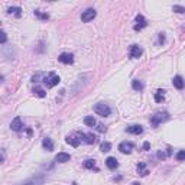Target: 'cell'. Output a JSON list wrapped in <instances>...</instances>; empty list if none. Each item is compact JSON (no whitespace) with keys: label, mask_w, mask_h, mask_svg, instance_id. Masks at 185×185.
Here are the masks:
<instances>
[{"label":"cell","mask_w":185,"mask_h":185,"mask_svg":"<svg viewBox=\"0 0 185 185\" xmlns=\"http://www.w3.org/2000/svg\"><path fill=\"white\" fill-rule=\"evenodd\" d=\"M84 123L88 127H94V126H96V119L92 117V116H87V117L84 119Z\"/></svg>","instance_id":"cell-21"},{"label":"cell","mask_w":185,"mask_h":185,"mask_svg":"<svg viewBox=\"0 0 185 185\" xmlns=\"http://www.w3.org/2000/svg\"><path fill=\"white\" fill-rule=\"evenodd\" d=\"M96 15H97V13H96L94 9H87V10L81 15V20L85 22V23H87V22H91L92 19L96 17Z\"/></svg>","instance_id":"cell-5"},{"label":"cell","mask_w":185,"mask_h":185,"mask_svg":"<svg viewBox=\"0 0 185 185\" xmlns=\"http://www.w3.org/2000/svg\"><path fill=\"white\" fill-rule=\"evenodd\" d=\"M42 146L45 147L48 152L54 151V142H52L49 138H45V139H43V140H42Z\"/></svg>","instance_id":"cell-15"},{"label":"cell","mask_w":185,"mask_h":185,"mask_svg":"<svg viewBox=\"0 0 185 185\" xmlns=\"http://www.w3.org/2000/svg\"><path fill=\"white\" fill-rule=\"evenodd\" d=\"M110 149H111V145H110L109 142H103L100 145V151L101 152H109Z\"/></svg>","instance_id":"cell-26"},{"label":"cell","mask_w":185,"mask_h":185,"mask_svg":"<svg viewBox=\"0 0 185 185\" xmlns=\"http://www.w3.org/2000/svg\"><path fill=\"white\" fill-rule=\"evenodd\" d=\"M7 12L9 13H10V15H12V13H13V15H15V16H16V17H20V15H22V9L20 7H9L7 9Z\"/></svg>","instance_id":"cell-24"},{"label":"cell","mask_w":185,"mask_h":185,"mask_svg":"<svg viewBox=\"0 0 185 185\" xmlns=\"http://www.w3.org/2000/svg\"><path fill=\"white\" fill-rule=\"evenodd\" d=\"M83 166H84L85 169H94V168H96V160H92V159H87V160H84Z\"/></svg>","instance_id":"cell-20"},{"label":"cell","mask_w":185,"mask_h":185,"mask_svg":"<svg viewBox=\"0 0 185 185\" xmlns=\"http://www.w3.org/2000/svg\"><path fill=\"white\" fill-rule=\"evenodd\" d=\"M129 54H130V58H140L143 54V49L140 48L139 45H132L130 46V51H129Z\"/></svg>","instance_id":"cell-7"},{"label":"cell","mask_w":185,"mask_h":185,"mask_svg":"<svg viewBox=\"0 0 185 185\" xmlns=\"http://www.w3.org/2000/svg\"><path fill=\"white\" fill-rule=\"evenodd\" d=\"M0 35H2V36H0V42L4 43V42H6V39H7V36H6V32H2Z\"/></svg>","instance_id":"cell-29"},{"label":"cell","mask_w":185,"mask_h":185,"mask_svg":"<svg viewBox=\"0 0 185 185\" xmlns=\"http://www.w3.org/2000/svg\"><path fill=\"white\" fill-rule=\"evenodd\" d=\"M106 165H107V168L109 169H116L119 166V162L116 158H113V156H110V158H107L106 159Z\"/></svg>","instance_id":"cell-13"},{"label":"cell","mask_w":185,"mask_h":185,"mask_svg":"<svg viewBox=\"0 0 185 185\" xmlns=\"http://www.w3.org/2000/svg\"><path fill=\"white\" fill-rule=\"evenodd\" d=\"M78 138V136H77ZM74 135H68L67 136V143H70L71 146H74V147H77L78 145H80V139H77Z\"/></svg>","instance_id":"cell-16"},{"label":"cell","mask_w":185,"mask_h":185,"mask_svg":"<svg viewBox=\"0 0 185 185\" xmlns=\"http://www.w3.org/2000/svg\"><path fill=\"white\" fill-rule=\"evenodd\" d=\"M172 83H174V87H175V88H178V90H182V88H184V85H185L184 80H182V77H179V75L174 77Z\"/></svg>","instance_id":"cell-14"},{"label":"cell","mask_w":185,"mask_h":185,"mask_svg":"<svg viewBox=\"0 0 185 185\" xmlns=\"http://www.w3.org/2000/svg\"><path fill=\"white\" fill-rule=\"evenodd\" d=\"M138 174L140 175V177H146L147 174V169H146V164L145 162H140V164L138 165Z\"/></svg>","instance_id":"cell-17"},{"label":"cell","mask_w":185,"mask_h":185,"mask_svg":"<svg viewBox=\"0 0 185 185\" xmlns=\"http://www.w3.org/2000/svg\"><path fill=\"white\" fill-rule=\"evenodd\" d=\"M77 136H78V139H80V140H84V142H85V143H88V145H92V143H96V142H97L96 136L92 135V133H88V135H84V133H81V132H78V133H77Z\"/></svg>","instance_id":"cell-4"},{"label":"cell","mask_w":185,"mask_h":185,"mask_svg":"<svg viewBox=\"0 0 185 185\" xmlns=\"http://www.w3.org/2000/svg\"><path fill=\"white\" fill-rule=\"evenodd\" d=\"M133 147H135V145L132 142H122L119 145V151L122 152V153H130L133 151Z\"/></svg>","instance_id":"cell-8"},{"label":"cell","mask_w":185,"mask_h":185,"mask_svg":"<svg viewBox=\"0 0 185 185\" xmlns=\"http://www.w3.org/2000/svg\"><path fill=\"white\" fill-rule=\"evenodd\" d=\"M42 182H43L42 178H34V179L26 181V182H23V184H20V185H42Z\"/></svg>","instance_id":"cell-18"},{"label":"cell","mask_w":185,"mask_h":185,"mask_svg":"<svg viewBox=\"0 0 185 185\" xmlns=\"http://www.w3.org/2000/svg\"><path fill=\"white\" fill-rule=\"evenodd\" d=\"M177 159L178 160H185V151H179L177 153Z\"/></svg>","instance_id":"cell-28"},{"label":"cell","mask_w":185,"mask_h":185,"mask_svg":"<svg viewBox=\"0 0 185 185\" xmlns=\"http://www.w3.org/2000/svg\"><path fill=\"white\" fill-rule=\"evenodd\" d=\"M72 185H77V184H72Z\"/></svg>","instance_id":"cell-34"},{"label":"cell","mask_w":185,"mask_h":185,"mask_svg":"<svg viewBox=\"0 0 185 185\" xmlns=\"http://www.w3.org/2000/svg\"><path fill=\"white\" fill-rule=\"evenodd\" d=\"M165 41V36H164V34H159V42L162 43Z\"/></svg>","instance_id":"cell-31"},{"label":"cell","mask_w":185,"mask_h":185,"mask_svg":"<svg viewBox=\"0 0 185 185\" xmlns=\"http://www.w3.org/2000/svg\"><path fill=\"white\" fill-rule=\"evenodd\" d=\"M164 90H158V91L155 92V101L156 103H162L165 98V94H164Z\"/></svg>","instance_id":"cell-19"},{"label":"cell","mask_w":185,"mask_h":185,"mask_svg":"<svg viewBox=\"0 0 185 185\" xmlns=\"http://www.w3.org/2000/svg\"><path fill=\"white\" fill-rule=\"evenodd\" d=\"M132 87H133V90H136V91H142V90H143V84L139 80H133V81H132Z\"/></svg>","instance_id":"cell-22"},{"label":"cell","mask_w":185,"mask_h":185,"mask_svg":"<svg viewBox=\"0 0 185 185\" xmlns=\"http://www.w3.org/2000/svg\"><path fill=\"white\" fill-rule=\"evenodd\" d=\"M147 26V22L145 20V17L142 15H138L136 16V25H135V30H140L143 28H146Z\"/></svg>","instance_id":"cell-9"},{"label":"cell","mask_w":185,"mask_h":185,"mask_svg":"<svg viewBox=\"0 0 185 185\" xmlns=\"http://www.w3.org/2000/svg\"><path fill=\"white\" fill-rule=\"evenodd\" d=\"M126 130L132 135H140V133H143V127L140 124H132V126H127Z\"/></svg>","instance_id":"cell-12"},{"label":"cell","mask_w":185,"mask_h":185,"mask_svg":"<svg viewBox=\"0 0 185 185\" xmlns=\"http://www.w3.org/2000/svg\"><path fill=\"white\" fill-rule=\"evenodd\" d=\"M143 149H145V151H149V149H151V143L145 142V143H143Z\"/></svg>","instance_id":"cell-30"},{"label":"cell","mask_w":185,"mask_h":185,"mask_svg":"<svg viewBox=\"0 0 185 185\" xmlns=\"http://www.w3.org/2000/svg\"><path fill=\"white\" fill-rule=\"evenodd\" d=\"M59 77L55 74V72H49L48 75L43 77V83H45V85L48 87V88H52V87H55L56 84H59Z\"/></svg>","instance_id":"cell-2"},{"label":"cell","mask_w":185,"mask_h":185,"mask_svg":"<svg viewBox=\"0 0 185 185\" xmlns=\"http://www.w3.org/2000/svg\"><path fill=\"white\" fill-rule=\"evenodd\" d=\"M58 61L59 62H62V64H72L74 62V55L70 54V52H64V54H61L58 56Z\"/></svg>","instance_id":"cell-6"},{"label":"cell","mask_w":185,"mask_h":185,"mask_svg":"<svg viewBox=\"0 0 185 185\" xmlns=\"http://www.w3.org/2000/svg\"><path fill=\"white\" fill-rule=\"evenodd\" d=\"M132 185H140V184H139V182H133V184H132Z\"/></svg>","instance_id":"cell-33"},{"label":"cell","mask_w":185,"mask_h":185,"mask_svg":"<svg viewBox=\"0 0 185 185\" xmlns=\"http://www.w3.org/2000/svg\"><path fill=\"white\" fill-rule=\"evenodd\" d=\"M34 92L36 94L38 97H45L46 96V91L43 88H41V87H35L34 88Z\"/></svg>","instance_id":"cell-25"},{"label":"cell","mask_w":185,"mask_h":185,"mask_svg":"<svg viewBox=\"0 0 185 185\" xmlns=\"http://www.w3.org/2000/svg\"><path fill=\"white\" fill-rule=\"evenodd\" d=\"M34 13H35V16L39 17V19H42V20H48V19H49V15H48V13L41 12V10H35Z\"/></svg>","instance_id":"cell-23"},{"label":"cell","mask_w":185,"mask_h":185,"mask_svg":"<svg viewBox=\"0 0 185 185\" xmlns=\"http://www.w3.org/2000/svg\"><path fill=\"white\" fill-rule=\"evenodd\" d=\"M94 111H96L98 116H101V117H107V116L111 113L110 107L107 104H104V103H98V104L94 106Z\"/></svg>","instance_id":"cell-3"},{"label":"cell","mask_w":185,"mask_h":185,"mask_svg":"<svg viewBox=\"0 0 185 185\" xmlns=\"http://www.w3.org/2000/svg\"><path fill=\"white\" fill-rule=\"evenodd\" d=\"M168 119H169V114L166 111H158V113H155L151 117V123H152V126L156 127V126H159L162 122L168 120Z\"/></svg>","instance_id":"cell-1"},{"label":"cell","mask_w":185,"mask_h":185,"mask_svg":"<svg viewBox=\"0 0 185 185\" xmlns=\"http://www.w3.org/2000/svg\"><path fill=\"white\" fill-rule=\"evenodd\" d=\"M98 132H106V127L103 124H98Z\"/></svg>","instance_id":"cell-32"},{"label":"cell","mask_w":185,"mask_h":185,"mask_svg":"<svg viewBox=\"0 0 185 185\" xmlns=\"http://www.w3.org/2000/svg\"><path fill=\"white\" fill-rule=\"evenodd\" d=\"M10 127H12V130L15 132H19L23 127V123H22V119L20 117H15L12 120V123H10Z\"/></svg>","instance_id":"cell-11"},{"label":"cell","mask_w":185,"mask_h":185,"mask_svg":"<svg viewBox=\"0 0 185 185\" xmlns=\"http://www.w3.org/2000/svg\"><path fill=\"white\" fill-rule=\"evenodd\" d=\"M174 12H177V13H185V7L184 6H178V4H175L172 7Z\"/></svg>","instance_id":"cell-27"},{"label":"cell","mask_w":185,"mask_h":185,"mask_svg":"<svg viewBox=\"0 0 185 185\" xmlns=\"http://www.w3.org/2000/svg\"><path fill=\"white\" fill-rule=\"evenodd\" d=\"M71 159V155L70 153H65V152H59L58 155L55 156V160L59 162V164H65V162H70Z\"/></svg>","instance_id":"cell-10"}]
</instances>
